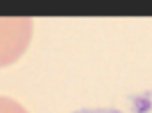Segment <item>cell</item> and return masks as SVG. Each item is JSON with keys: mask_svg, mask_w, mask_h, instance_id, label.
<instances>
[{"mask_svg": "<svg viewBox=\"0 0 152 113\" xmlns=\"http://www.w3.org/2000/svg\"><path fill=\"white\" fill-rule=\"evenodd\" d=\"M32 18H0V68L18 61L23 56L32 40Z\"/></svg>", "mask_w": 152, "mask_h": 113, "instance_id": "cell-1", "label": "cell"}, {"mask_svg": "<svg viewBox=\"0 0 152 113\" xmlns=\"http://www.w3.org/2000/svg\"><path fill=\"white\" fill-rule=\"evenodd\" d=\"M0 113H29L18 100L0 95Z\"/></svg>", "mask_w": 152, "mask_h": 113, "instance_id": "cell-2", "label": "cell"}, {"mask_svg": "<svg viewBox=\"0 0 152 113\" xmlns=\"http://www.w3.org/2000/svg\"><path fill=\"white\" fill-rule=\"evenodd\" d=\"M73 113H124V111H118V109H79V111H73Z\"/></svg>", "mask_w": 152, "mask_h": 113, "instance_id": "cell-3", "label": "cell"}]
</instances>
